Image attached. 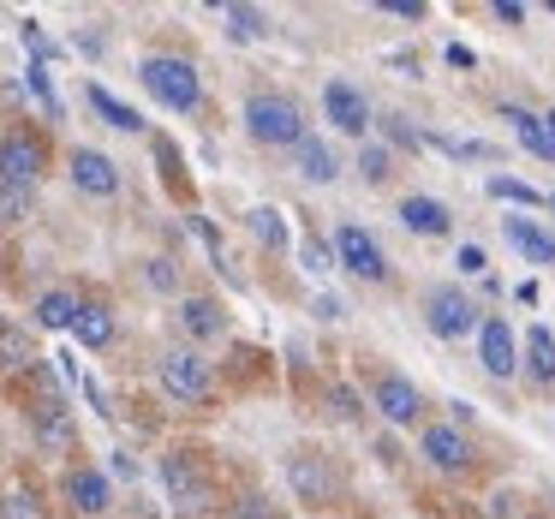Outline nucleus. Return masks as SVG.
<instances>
[{"instance_id":"nucleus-9","label":"nucleus","mask_w":555,"mask_h":519,"mask_svg":"<svg viewBox=\"0 0 555 519\" xmlns=\"http://www.w3.org/2000/svg\"><path fill=\"white\" fill-rule=\"evenodd\" d=\"M371 406L383 412L388 424H400V430H412V424H424V388L412 382V376H400V371H376L371 376Z\"/></svg>"},{"instance_id":"nucleus-20","label":"nucleus","mask_w":555,"mask_h":519,"mask_svg":"<svg viewBox=\"0 0 555 519\" xmlns=\"http://www.w3.org/2000/svg\"><path fill=\"white\" fill-rule=\"evenodd\" d=\"M180 328L192 340H221L228 335V311H221L216 299H185L180 304Z\"/></svg>"},{"instance_id":"nucleus-41","label":"nucleus","mask_w":555,"mask_h":519,"mask_svg":"<svg viewBox=\"0 0 555 519\" xmlns=\"http://www.w3.org/2000/svg\"><path fill=\"white\" fill-rule=\"evenodd\" d=\"M543 204H550V209H555V192H550V197H543Z\"/></svg>"},{"instance_id":"nucleus-27","label":"nucleus","mask_w":555,"mask_h":519,"mask_svg":"<svg viewBox=\"0 0 555 519\" xmlns=\"http://www.w3.org/2000/svg\"><path fill=\"white\" fill-rule=\"evenodd\" d=\"M221 18H228V30H233L240 42L269 37V13H257V7H221Z\"/></svg>"},{"instance_id":"nucleus-34","label":"nucleus","mask_w":555,"mask_h":519,"mask_svg":"<svg viewBox=\"0 0 555 519\" xmlns=\"http://www.w3.org/2000/svg\"><path fill=\"white\" fill-rule=\"evenodd\" d=\"M305 269H311V275H323V269H335V257H328V245L323 239H305Z\"/></svg>"},{"instance_id":"nucleus-21","label":"nucleus","mask_w":555,"mask_h":519,"mask_svg":"<svg viewBox=\"0 0 555 519\" xmlns=\"http://www.w3.org/2000/svg\"><path fill=\"white\" fill-rule=\"evenodd\" d=\"M293 161H299V173H305V180H311V185H328V180H335V173H340L335 150H328L323 138H311V132H305L299 144H293Z\"/></svg>"},{"instance_id":"nucleus-8","label":"nucleus","mask_w":555,"mask_h":519,"mask_svg":"<svg viewBox=\"0 0 555 519\" xmlns=\"http://www.w3.org/2000/svg\"><path fill=\"white\" fill-rule=\"evenodd\" d=\"M42 168H49V138L30 132V126H13L0 138V185H30L37 192Z\"/></svg>"},{"instance_id":"nucleus-14","label":"nucleus","mask_w":555,"mask_h":519,"mask_svg":"<svg viewBox=\"0 0 555 519\" xmlns=\"http://www.w3.org/2000/svg\"><path fill=\"white\" fill-rule=\"evenodd\" d=\"M73 185L85 197H114L120 192V168L102 150H73Z\"/></svg>"},{"instance_id":"nucleus-25","label":"nucleus","mask_w":555,"mask_h":519,"mask_svg":"<svg viewBox=\"0 0 555 519\" xmlns=\"http://www.w3.org/2000/svg\"><path fill=\"white\" fill-rule=\"evenodd\" d=\"M25 364H37L30 335L18 323H0V371H25Z\"/></svg>"},{"instance_id":"nucleus-12","label":"nucleus","mask_w":555,"mask_h":519,"mask_svg":"<svg viewBox=\"0 0 555 519\" xmlns=\"http://www.w3.org/2000/svg\"><path fill=\"white\" fill-rule=\"evenodd\" d=\"M323 114L335 120V132H347V138H364V132L376 126V114H371V102H364V90L347 85V78H328V85H323Z\"/></svg>"},{"instance_id":"nucleus-22","label":"nucleus","mask_w":555,"mask_h":519,"mask_svg":"<svg viewBox=\"0 0 555 519\" xmlns=\"http://www.w3.org/2000/svg\"><path fill=\"white\" fill-rule=\"evenodd\" d=\"M30 430H37L42 447H73V418H66L61 400H42V406H30Z\"/></svg>"},{"instance_id":"nucleus-18","label":"nucleus","mask_w":555,"mask_h":519,"mask_svg":"<svg viewBox=\"0 0 555 519\" xmlns=\"http://www.w3.org/2000/svg\"><path fill=\"white\" fill-rule=\"evenodd\" d=\"M502 120L514 126V132H519V144H526L538 161H555V132L543 126V114L519 108V102H502Z\"/></svg>"},{"instance_id":"nucleus-24","label":"nucleus","mask_w":555,"mask_h":519,"mask_svg":"<svg viewBox=\"0 0 555 519\" xmlns=\"http://www.w3.org/2000/svg\"><path fill=\"white\" fill-rule=\"evenodd\" d=\"M90 108L102 114V120L114 126V132H144V120H138V108H126L120 96H108L102 85H90Z\"/></svg>"},{"instance_id":"nucleus-3","label":"nucleus","mask_w":555,"mask_h":519,"mask_svg":"<svg viewBox=\"0 0 555 519\" xmlns=\"http://www.w3.org/2000/svg\"><path fill=\"white\" fill-rule=\"evenodd\" d=\"M162 478H168L173 514L180 519H209V507H216V478H209V466L192 454V447H180V454L162 459Z\"/></svg>"},{"instance_id":"nucleus-32","label":"nucleus","mask_w":555,"mask_h":519,"mask_svg":"<svg viewBox=\"0 0 555 519\" xmlns=\"http://www.w3.org/2000/svg\"><path fill=\"white\" fill-rule=\"evenodd\" d=\"M233 519H281V514H275L269 495H240V502H233Z\"/></svg>"},{"instance_id":"nucleus-35","label":"nucleus","mask_w":555,"mask_h":519,"mask_svg":"<svg viewBox=\"0 0 555 519\" xmlns=\"http://www.w3.org/2000/svg\"><path fill=\"white\" fill-rule=\"evenodd\" d=\"M150 287H162V293H173L180 287V269L168 263V257H156V263H150Z\"/></svg>"},{"instance_id":"nucleus-36","label":"nucleus","mask_w":555,"mask_h":519,"mask_svg":"<svg viewBox=\"0 0 555 519\" xmlns=\"http://www.w3.org/2000/svg\"><path fill=\"white\" fill-rule=\"evenodd\" d=\"M483 269H490V263H483L478 245H460V275H483Z\"/></svg>"},{"instance_id":"nucleus-19","label":"nucleus","mask_w":555,"mask_h":519,"mask_svg":"<svg viewBox=\"0 0 555 519\" xmlns=\"http://www.w3.org/2000/svg\"><path fill=\"white\" fill-rule=\"evenodd\" d=\"M73 335H78V347H90V352L114 347V311H108V304H102V299H78Z\"/></svg>"},{"instance_id":"nucleus-29","label":"nucleus","mask_w":555,"mask_h":519,"mask_svg":"<svg viewBox=\"0 0 555 519\" xmlns=\"http://www.w3.org/2000/svg\"><path fill=\"white\" fill-rule=\"evenodd\" d=\"M430 150H442V156H454V161H502L495 144H466V138H430Z\"/></svg>"},{"instance_id":"nucleus-17","label":"nucleus","mask_w":555,"mask_h":519,"mask_svg":"<svg viewBox=\"0 0 555 519\" xmlns=\"http://www.w3.org/2000/svg\"><path fill=\"white\" fill-rule=\"evenodd\" d=\"M519 364H526V376H531L538 388L555 382V328H550V323L526 328V340H519Z\"/></svg>"},{"instance_id":"nucleus-5","label":"nucleus","mask_w":555,"mask_h":519,"mask_svg":"<svg viewBox=\"0 0 555 519\" xmlns=\"http://www.w3.org/2000/svg\"><path fill=\"white\" fill-rule=\"evenodd\" d=\"M156 382L168 400H180V406H209V394H216V376H209V359L192 347H168L156 364Z\"/></svg>"},{"instance_id":"nucleus-1","label":"nucleus","mask_w":555,"mask_h":519,"mask_svg":"<svg viewBox=\"0 0 555 519\" xmlns=\"http://www.w3.org/2000/svg\"><path fill=\"white\" fill-rule=\"evenodd\" d=\"M245 132H251L263 150H293L311 126H305V108L293 96H281V90H257V96L245 102Z\"/></svg>"},{"instance_id":"nucleus-33","label":"nucleus","mask_w":555,"mask_h":519,"mask_svg":"<svg viewBox=\"0 0 555 519\" xmlns=\"http://www.w3.org/2000/svg\"><path fill=\"white\" fill-rule=\"evenodd\" d=\"M359 168H364V180H371V185H383L388 180V150H364V156H359Z\"/></svg>"},{"instance_id":"nucleus-30","label":"nucleus","mask_w":555,"mask_h":519,"mask_svg":"<svg viewBox=\"0 0 555 519\" xmlns=\"http://www.w3.org/2000/svg\"><path fill=\"white\" fill-rule=\"evenodd\" d=\"M483 192L495 197V204H543V192H531L526 180H507V173H490V185Z\"/></svg>"},{"instance_id":"nucleus-2","label":"nucleus","mask_w":555,"mask_h":519,"mask_svg":"<svg viewBox=\"0 0 555 519\" xmlns=\"http://www.w3.org/2000/svg\"><path fill=\"white\" fill-rule=\"evenodd\" d=\"M138 78H144V90L173 114H192L197 102H204V78H197V66L180 61V54H150V61L138 66Z\"/></svg>"},{"instance_id":"nucleus-40","label":"nucleus","mask_w":555,"mask_h":519,"mask_svg":"<svg viewBox=\"0 0 555 519\" xmlns=\"http://www.w3.org/2000/svg\"><path fill=\"white\" fill-rule=\"evenodd\" d=\"M543 126H550V132H555V114H543Z\"/></svg>"},{"instance_id":"nucleus-13","label":"nucleus","mask_w":555,"mask_h":519,"mask_svg":"<svg viewBox=\"0 0 555 519\" xmlns=\"http://www.w3.org/2000/svg\"><path fill=\"white\" fill-rule=\"evenodd\" d=\"M61 495H66V507H73V514L96 519V514H108V502H114V483L102 478L96 466H73V471H66V483H61Z\"/></svg>"},{"instance_id":"nucleus-26","label":"nucleus","mask_w":555,"mask_h":519,"mask_svg":"<svg viewBox=\"0 0 555 519\" xmlns=\"http://www.w3.org/2000/svg\"><path fill=\"white\" fill-rule=\"evenodd\" d=\"M30 209H37V192H30V185H0V228L30 221Z\"/></svg>"},{"instance_id":"nucleus-31","label":"nucleus","mask_w":555,"mask_h":519,"mask_svg":"<svg viewBox=\"0 0 555 519\" xmlns=\"http://www.w3.org/2000/svg\"><path fill=\"white\" fill-rule=\"evenodd\" d=\"M251 233L269 245V251H281V245H287V221H281V209H251Z\"/></svg>"},{"instance_id":"nucleus-4","label":"nucleus","mask_w":555,"mask_h":519,"mask_svg":"<svg viewBox=\"0 0 555 519\" xmlns=\"http://www.w3.org/2000/svg\"><path fill=\"white\" fill-rule=\"evenodd\" d=\"M424 323H430L436 340H466V335H478L483 304L472 299L460 281H436V287L424 293Z\"/></svg>"},{"instance_id":"nucleus-16","label":"nucleus","mask_w":555,"mask_h":519,"mask_svg":"<svg viewBox=\"0 0 555 519\" xmlns=\"http://www.w3.org/2000/svg\"><path fill=\"white\" fill-rule=\"evenodd\" d=\"M502 233H507V245H514L526 263H543L550 269L555 263V233H543L538 221H526V216H502Z\"/></svg>"},{"instance_id":"nucleus-7","label":"nucleus","mask_w":555,"mask_h":519,"mask_svg":"<svg viewBox=\"0 0 555 519\" xmlns=\"http://www.w3.org/2000/svg\"><path fill=\"white\" fill-rule=\"evenodd\" d=\"M287 490L299 495V502H311V507H328V502H340V471H335V459L328 454H311V447H293L287 454Z\"/></svg>"},{"instance_id":"nucleus-15","label":"nucleus","mask_w":555,"mask_h":519,"mask_svg":"<svg viewBox=\"0 0 555 519\" xmlns=\"http://www.w3.org/2000/svg\"><path fill=\"white\" fill-rule=\"evenodd\" d=\"M400 228L418 233V239H442V233H454V209L442 197H406L400 204Z\"/></svg>"},{"instance_id":"nucleus-39","label":"nucleus","mask_w":555,"mask_h":519,"mask_svg":"<svg viewBox=\"0 0 555 519\" xmlns=\"http://www.w3.org/2000/svg\"><path fill=\"white\" fill-rule=\"evenodd\" d=\"M490 13L502 18V25H519V18H526V7H519V0H495Z\"/></svg>"},{"instance_id":"nucleus-6","label":"nucleus","mask_w":555,"mask_h":519,"mask_svg":"<svg viewBox=\"0 0 555 519\" xmlns=\"http://www.w3.org/2000/svg\"><path fill=\"white\" fill-rule=\"evenodd\" d=\"M328 257H335L347 275H359L364 287H383V281H388V251H383V239H376L371 228H359V221L335 228V245H328Z\"/></svg>"},{"instance_id":"nucleus-37","label":"nucleus","mask_w":555,"mask_h":519,"mask_svg":"<svg viewBox=\"0 0 555 519\" xmlns=\"http://www.w3.org/2000/svg\"><path fill=\"white\" fill-rule=\"evenodd\" d=\"M383 13H395V18H424V0H383Z\"/></svg>"},{"instance_id":"nucleus-38","label":"nucleus","mask_w":555,"mask_h":519,"mask_svg":"<svg viewBox=\"0 0 555 519\" xmlns=\"http://www.w3.org/2000/svg\"><path fill=\"white\" fill-rule=\"evenodd\" d=\"M376 126H383V132H388V138H395V144H406V150H418V132H406V126H400V120H376Z\"/></svg>"},{"instance_id":"nucleus-11","label":"nucleus","mask_w":555,"mask_h":519,"mask_svg":"<svg viewBox=\"0 0 555 519\" xmlns=\"http://www.w3.org/2000/svg\"><path fill=\"white\" fill-rule=\"evenodd\" d=\"M478 364H483V376H495V382H507V376L519 371V335L507 328L502 311H490L478 323Z\"/></svg>"},{"instance_id":"nucleus-23","label":"nucleus","mask_w":555,"mask_h":519,"mask_svg":"<svg viewBox=\"0 0 555 519\" xmlns=\"http://www.w3.org/2000/svg\"><path fill=\"white\" fill-rule=\"evenodd\" d=\"M73 316H78V293L73 287H49L37 299V323L42 328H73Z\"/></svg>"},{"instance_id":"nucleus-28","label":"nucleus","mask_w":555,"mask_h":519,"mask_svg":"<svg viewBox=\"0 0 555 519\" xmlns=\"http://www.w3.org/2000/svg\"><path fill=\"white\" fill-rule=\"evenodd\" d=\"M0 514H7V519H49V507L37 502V490H30V483H13V490H7V502H0Z\"/></svg>"},{"instance_id":"nucleus-10","label":"nucleus","mask_w":555,"mask_h":519,"mask_svg":"<svg viewBox=\"0 0 555 519\" xmlns=\"http://www.w3.org/2000/svg\"><path fill=\"white\" fill-rule=\"evenodd\" d=\"M418 454L430 459L436 471H448V478H466V471L478 466V447H472V436L460 430V424H424Z\"/></svg>"}]
</instances>
